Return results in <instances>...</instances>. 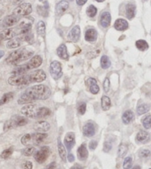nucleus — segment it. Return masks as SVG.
<instances>
[{"label":"nucleus","instance_id":"nucleus-41","mask_svg":"<svg viewBox=\"0 0 151 169\" xmlns=\"http://www.w3.org/2000/svg\"><path fill=\"white\" fill-rule=\"evenodd\" d=\"M35 152V148L34 147H27L26 148H24V150L22 151V154H24V156H29L33 155Z\"/></svg>","mask_w":151,"mask_h":169},{"label":"nucleus","instance_id":"nucleus-18","mask_svg":"<svg viewBox=\"0 0 151 169\" xmlns=\"http://www.w3.org/2000/svg\"><path fill=\"white\" fill-rule=\"evenodd\" d=\"M77 155L79 160L81 161H85L87 158H88V149L86 146L85 144H82L77 149Z\"/></svg>","mask_w":151,"mask_h":169},{"label":"nucleus","instance_id":"nucleus-58","mask_svg":"<svg viewBox=\"0 0 151 169\" xmlns=\"http://www.w3.org/2000/svg\"><path fill=\"white\" fill-rule=\"evenodd\" d=\"M70 1H73V0H70Z\"/></svg>","mask_w":151,"mask_h":169},{"label":"nucleus","instance_id":"nucleus-29","mask_svg":"<svg viewBox=\"0 0 151 169\" xmlns=\"http://www.w3.org/2000/svg\"><path fill=\"white\" fill-rule=\"evenodd\" d=\"M111 106V102L110 98L107 96H103L101 99V107L103 111H108Z\"/></svg>","mask_w":151,"mask_h":169},{"label":"nucleus","instance_id":"nucleus-32","mask_svg":"<svg viewBox=\"0 0 151 169\" xmlns=\"http://www.w3.org/2000/svg\"><path fill=\"white\" fill-rule=\"evenodd\" d=\"M13 97V93L12 92H9V93L5 94L2 96V97L0 99V106H3V105L6 104L7 102H8L9 101L11 100Z\"/></svg>","mask_w":151,"mask_h":169},{"label":"nucleus","instance_id":"nucleus-6","mask_svg":"<svg viewBox=\"0 0 151 169\" xmlns=\"http://www.w3.org/2000/svg\"><path fill=\"white\" fill-rule=\"evenodd\" d=\"M27 123V120L24 117H21L19 115H15L10 119V120L7 121L4 125V131H8V130L13 129V128L24 126Z\"/></svg>","mask_w":151,"mask_h":169},{"label":"nucleus","instance_id":"nucleus-52","mask_svg":"<svg viewBox=\"0 0 151 169\" xmlns=\"http://www.w3.org/2000/svg\"><path fill=\"white\" fill-rule=\"evenodd\" d=\"M13 2L15 3V4H19V3L22 2L23 0H13Z\"/></svg>","mask_w":151,"mask_h":169},{"label":"nucleus","instance_id":"nucleus-48","mask_svg":"<svg viewBox=\"0 0 151 169\" xmlns=\"http://www.w3.org/2000/svg\"><path fill=\"white\" fill-rule=\"evenodd\" d=\"M67 158H68L69 162H70V163H72V162L74 161V156L72 154H69L68 156H67Z\"/></svg>","mask_w":151,"mask_h":169},{"label":"nucleus","instance_id":"nucleus-26","mask_svg":"<svg viewBox=\"0 0 151 169\" xmlns=\"http://www.w3.org/2000/svg\"><path fill=\"white\" fill-rule=\"evenodd\" d=\"M58 153H59L60 157L61 158V159L63 160V162L67 161V151H66V148L64 145H63L61 141L60 140V139H58Z\"/></svg>","mask_w":151,"mask_h":169},{"label":"nucleus","instance_id":"nucleus-44","mask_svg":"<svg viewBox=\"0 0 151 169\" xmlns=\"http://www.w3.org/2000/svg\"><path fill=\"white\" fill-rule=\"evenodd\" d=\"M150 154L151 153L149 150H147V149H142V150L140 151L138 155L142 158H147L148 157V156H150Z\"/></svg>","mask_w":151,"mask_h":169},{"label":"nucleus","instance_id":"nucleus-51","mask_svg":"<svg viewBox=\"0 0 151 169\" xmlns=\"http://www.w3.org/2000/svg\"><path fill=\"white\" fill-rule=\"evenodd\" d=\"M70 169H83V167L79 164H75L72 167H71Z\"/></svg>","mask_w":151,"mask_h":169},{"label":"nucleus","instance_id":"nucleus-8","mask_svg":"<svg viewBox=\"0 0 151 169\" xmlns=\"http://www.w3.org/2000/svg\"><path fill=\"white\" fill-rule=\"evenodd\" d=\"M18 35H21L19 27H16L14 28H8L5 29L0 33V41L8 40L13 39Z\"/></svg>","mask_w":151,"mask_h":169},{"label":"nucleus","instance_id":"nucleus-46","mask_svg":"<svg viewBox=\"0 0 151 169\" xmlns=\"http://www.w3.org/2000/svg\"><path fill=\"white\" fill-rule=\"evenodd\" d=\"M22 168L24 169H32L33 168V164L31 162L25 161L24 163H23Z\"/></svg>","mask_w":151,"mask_h":169},{"label":"nucleus","instance_id":"nucleus-54","mask_svg":"<svg viewBox=\"0 0 151 169\" xmlns=\"http://www.w3.org/2000/svg\"><path fill=\"white\" fill-rule=\"evenodd\" d=\"M132 169H141V168H140V167L138 166V165H136V166L134 167V168H133Z\"/></svg>","mask_w":151,"mask_h":169},{"label":"nucleus","instance_id":"nucleus-43","mask_svg":"<svg viewBox=\"0 0 151 169\" xmlns=\"http://www.w3.org/2000/svg\"><path fill=\"white\" fill-rule=\"evenodd\" d=\"M111 148H112V142L109 141V140H108V141H106L104 142V145H103L104 152H106V153L109 152V151L111 150Z\"/></svg>","mask_w":151,"mask_h":169},{"label":"nucleus","instance_id":"nucleus-19","mask_svg":"<svg viewBox=\"0 0 151 169\" xmlns=\"http://www.w3.org/2000/svg\"><path fill=\"white\" fill-rule=\"evenodd\" d=\"M69 2L66 0H62L57 4L56 7V13L57 15H61L69 8Z\"/></svg>","mask_w":151,"mask_h":169},{"label":"nucleus","instance_id":"nucleus-30","mask_svg":"<svg viewBox=\"0 0 151 169\" xmlns=\"http://www.w3.org/2000/svg\"><path fill=\"white\" fill-rule=\"evenodd\" d=\"M37 32L38 34L41 36L42 37H44L46 35V28L45 24L43 21H39L37 24Z\"/></svg>","mask_w":151,"mask_h":169},{"label":"nucleus","instance_id":"nucleus-13","mask_svg":"<svg viewBox=\"0 0 151 169\" xmlns=\"http://www.w3.org/2000/svg\"><path fill=\"white\" fill-rule=\"evenodd\" d=\"M64 144L68 151H70L73 148L74 144H75V135L73 132H69L67 133L64 138Z\"/></svg>","mask_w":151,"mask_h":169},{"label":"nucleus","instance_id":"nucleus-23","mask_svg":"<svg viewBox=\"0 0 151 169\" xmlns=\"http://www.w3.org/2000/svg\"><path fill=\"white\" fill-rule=\"evenodd\" d=\"M57 54L62 60H67L69 59V54L67 53V46L65 44H60L57 49Z\"/></svg>","mask_w":151,"mask_h":169},{"label":"nucleus","instance_id":"nucleus-37","mask_svg":"<svg viewBox=\"0 0 151 169\" xmlns=\"http://www.w3.org/2000/svg\"><path fill=\"white\" fill-rule=\"evenodd\" d=\"M97 8H96L95 6H94V5H91L88 6V8H87L86 13L89 17H94L96 14H97Z\"/></svg>","mask_w":151,"mask_h":169},{"label":"nucleus","instance_id":"nucleus-14","mask_svg":"<svg viewBox=\"0 0 151 169\" xmlns=\"http://www.w3.org/2000/svg\"><path fill=\"white\" fill-rule=\"evenodd\" d=\"M81 36V29L78 25L74 26L68 34V40L71 42H77Z\"/></svg>","mask_w":151,"mask_h":169},{"label":"nucleus","instance_id":"nucleus-7","mask_svg":"<svg viewBox=\"0 0 151 169\" xmlns=\"http://www.w3.org/2000/svg\"><path fill=\"white\" fill-rule=\"evenodd\" d=\"M19 20H20V17L19 16L14 15V14L7 16L3 19H0V30L7 29L10 27L15 25L19 22Z\"/></svg>","mask_w":151,"mask_h":169},{"label":"nucleus","instance_id":"nucleus-10","mask_svg":"<svg viewBox=\"0 0 151 169\" xmlns=\"http://www.w3.org/2000/svg\"><path fill=\"white\" fill-rule=\"evenodd\" d=\"M33 8L32 5L29 3H23L17 7L16 8L14 9L13 14L14 15L19 16V17H23V16H27L31 13Z\"/></svg>","mask_w":151,"mask_h":169},{"label":"nucleus","instance_id":"nucleus-34","mask_svg":"<svg viewBox=\"0 0 151 169\" xmlns=\"http://www.w3.org/2000/svg\"><path fill=\"white\" fill-rule=\"evenodd\" d=\"M128 151V147L127 145L123 143H121L118 148V156L119 157H123L126 155Z\"/></svg>","mask_w":151,"mask_h":169},{"label":"nucleus","instance_id":"nucleus-15","mask_svg":"<svg viewBox=\"0 0 151 169\" xmlns=\"http://www.w3.org/2000/svg\"><path fill=\"white\" fill-rule=\"evenodd\" d=\"M86 83L87 86L89 88V90L91 93L93 94H98V92L99 91V88L98 85H97V81H96L95 79L92 77L88 78V79L86 80Z\"/></svg>","mask_w":151,"mask_h":169},{"label":"nucleus","instance_id":"nucleus-3","mask_svg":"<svg viewBox=\"0 0 151 169\" xmlns=\"http://www.w3.org/2000/svg\"><path fill=\"white\" fill-rule=\"evenodd\" d=\"M21 113L29 118L40 119L49 116L51 111L49 108H45V107L39 108L35 105L29 104L23 107L21 109Z\"/></svg>","mask_w":151,"mask_h":169},{"label":"nucleus","instance_id":"nucleus-31","mask_svg":"<svg viewBox=\"0 0 151 169\" xmlns=\"http://www.w3.org/2000/svg\"><path fill=\"white\" fill-rule=\"evenodd\" d=\"M136 46L138 50H140V51H146V50L148 49L149 48V45L148 44H147V42L145 40H139L136 41Z\"/></svg>","mask_w":151,"mask_h":169},{"label":"nucleus","instance_id":"nucleus-21","mask_svg":"<svg viewBox=\"0 0 151 169\" xmlns=\"http://www.w3.org/2000/svg\"><path fill=\"white\" fill-rule=\"evenodd\" d=\"M85 39L86 41L90 42H95L97 39V32L94 28L87 30L86 33H85Z\"/></svg>","mask_w":151,"mask_h":169},{"label":"nucleus","instance_id":"nucleus-33","mask_svg":"<svg viewBox=\"0 0 151 169\" xmlns=\"http://www.w3.org/2000/svg\"><path fill=\"white\" fill-rule=\"evenodd\" d=\"M100 65H101V67H102V68L103 69L108 68V67L111 66V61H110V59L108 58L107 56H106V55L102 56L100 59Z\"/></svg>","mask_w":151,"mask_h":169},{"label":"nucleus","instance_id":"nucleus-22","mask_svg":"<svg viewBox=\"0 0 151 169\" xmlns=\"http://www.w3.org/2000/svg\"><path fill=\"white\" fill-rule=\"evenodd\" d=\"M114 28L117 31H125L128 28V23L124 19H118L114 23Z\"/></svg>","mask_w":151,"mask_h":169},{"label":"nucleus","instance_id":"nucleus-47","mask_svg":"<svg viewBox=\"0 0 151 169\" xmlns=\"http://www.w3.org/2000/svg\"><path fill=\"white\" fill-rule=\"evenodd\" d=\"M97 144L98 143H97V142L96 141V140H92V141L90 142L89 145H88V148H89L90 150H92V151L95 150V149L97 146Z\"/></svg>","mask_w":151,"mask_h":169},{"label":"nucleus","instance_id":"nucleus-38","mask_svg":"<svg viewBox=\"0 0 151 169\" xmlns=\"http://www.w3.org/2000/svg\"><path fill=\"white\" fill-rule=\"evenodd\" d=\"M13 152V148H9L8 149H5V150L3 151L2 153L1 154V157L5 159H8V158L12 155Z\"/></svg>","mask_w":151,"mask_h":169},{"label":"nucleus","instance_id":"nucleus-27","mask_svg":"<svg viewBox=\"0 0 151 169\" xmlns=\"http://www.w3.org/2000/svg\"><path fill=\"white\" fill-rule=\"evenodd\" d=\"M22 44V39L20 38H15V39H11L8 42L6 46L8 48L10 49H13L19 47Z\"/></svg>","mask_w":151,"mask_h":169},{"label":"nucleus","instance_id":"nucleus-20","mask_svg":"<svg viewBox=\"0 0 151 169\" xmlns=\"http://www.w3.org/2000/svg\"><path fill=\"white\" fill-rule=\"evenodd\" d=\"M111 16L109 12H104V13H102L99 22H100V25L103 28H108L110 25V24H111Z\"/></svg>","mask_w":151,"mask_h":169},{"label":"nucleus","instance_id":"nucleus-16","mask_svg":"<svg viewBox=\"0 0 151 169\" xmlns=\"http://www.w3.org/2000/svg\"><path fill=\"white\" fill-rule=\"evenodd\" d=\"M83 135L86 137H92L95 134V125L92 122H88L84 125L83 129Z\"/></svg>","mask_w":151,"mask_h":169},{"label":"nucleus","instance_id":"nucleus-11","mask_svg":"<svg viewBox=\"0 0 151 169\" xmlns=\"http://www.w3.org/2000/svg\"><path fill=\"white\" fill-rule=\"evenodd\" d=\"M50 150L48 146L42 147L40 150L36 151L35 154V159L38 162V163H44L46 160L47 159L48 156L49 155Z\"/></svg>","mask_w":151,"mask_h":169},{"label":"nucleus","instance_id":"nucleus-17","mask_svg":"<svg viewBox=\"0 0 151 169\" xmlns=\"http://www.w3.org/2000/svg\"><path fill=\"white\" fill-rule=\"evenodd\" d=\"M47 137V134L45 133H36L32 134V142L36 145H39Z\"/></svg>","mask_w":151,"mask_h":169},{"label":"nucleus","instance_id":"nucleus-45","mask_svg":"<svg viewBox=\"0 0 151 169\" xmlns=\"http://www.w3.org/2000/svg\"><path fill=\"white\" fill-rule=\"evenodd\" d=\"M103 89H104V91L106 92V93H107L108 92V90H109L110 89V80L108 78H106L104 80V83H103Z\"/></svg>","mask_w":151,"mask_h":169},{"label":"nucleus","instance_id":"nucleus-40","mask_svg":"<svg viewBox=\"0 0 151 169\" xmlns=\"http://www.w3.org/2000/svg\"><path fill=\"white\" fill-rule=\"evenodd\" d=\"M133 164V159L131 158V156H128L125 157V160H124L123 163V168L124 169H130L132 167Z\"/></svg>","mask_w":151,"mask_h":169},{"label":"nucleus","instance_id":"nucleus-25","mask_svg":"<svg viewBox=\"0 0 151 169\" xmlns=\"http://www.w3.org/2000/svg\"><path fill=\"white\" fill-rule=\"evenodd\" d=\"M150 134L145 131H140L136 135V140L141 143H146L150 140Z\"/></svg>","mask_w":151,"mask_h":169},{"label":"nucleus","instance_id":"nucleus-53","mask_svg":"<svg viewBox=\"0 0 151 169\" xmlns=\"http://www.w3.org/2000/svg\"><path fill=\"white\" fill-rule=\"evenodd\" d=\"M5 55V52L3 51H1V50H0V59H1L2 57L3 56H4Z\"/></svg>","mask_w":151,"mask_h":169},{"label":"nucleus","instance_id":"nucleus-28","mask_svg":"<svg viewBox=\"0 0 151 169\" xmlns=\"http://www.w3.org/2000/svg\"><path fill=\"white\" fill-rule=\"evenodd\" d=\"M135 10H136V5L131 3L126 5V16L128 19H132L135 17Z\"/></svg>","mask_w":151,"mask_h":169},{"label":"nucleus","instance_id":"nucleus-56","mask_svg":"<svg viewBox=\"0 0 151 169\" xmlns=\"http://www.w3.org/2000/svg\"><path fill=\"white\" fill-rule=\"evenodd\" d=\"M97 2H102L105 1V0H96Z\"/></svg>","mask_w":151,"mask_h":169},{"label":"nucleus","instance_id":"nucleus-2","mask_svg":"<svg viewBox=\"0 0 151 169\" xmlns=\"http://www.w3.org/2000/svg\"><path fill=\"white\" fill-rule=\"evenodd\" d=\"M46 78L47 76L43 70H36L29 74L12 75L8 79V83L13 86H24L33 83H41Z\"/></svg>","mask_w":151,"mask_h":169},{"label":"nucleus","instance_id":"nucleus-4","mask_svg":"<svg viewBox=\"0 0 151 169\" xmlns=\"http://www.w3.org/2000/svg\"><path fill=\"white\" fill-rule=\"evenodd\" d=\"M33 56V52L26 48H21L12 52L6 59L9 65H18L21 62L29 60Z\"/></svg>","mask_w":151,"mask_h":169},{"label":"nucleus","instance_id":"nucleus-24","mask_svg":"<svg viewBox=\"0 0 151 169\" xmlns=\"http://www.w3.org/2000/svg\"><path fill=\"white\" fill-rule=\"evenodd\" d=\"M122 122L124 124L128 125L131 123L133 120H134V113L132 111H130V110H128L125 112H124V113L122 114Z\"/></svg>","mask_w":151,"mask_h":169},{"label":"nucleus","instance_id":"nucleus-42","mask_svg":"<svg viewBox=\"0 0 151 169\" xmlns=\"http://www.w3.org/2000/svg\"><path fill=\"white\" fill-rule=\"evenodd\" d=\"M86 111V104L85 102H81L77 107V111L81 115H83Z\"/></svg>","mask_w":151,"mask_h":169},{"label":"nucleus","instance_id":"nucleus-36","mask_svg":"<svg viewBox=\"0 0 151 169\" xmlns=\"http://www.w3.org/2000/svg\"><path fill=\"white\" fill-rule=\"evenodd\" d=\"M21 142L24 145H26V146L30 145V143L32 142V134L27 133V134L24 135L22 139H21Z\"/></svg>","mask_w":151,"mask_h":169},{"label":"nucleus","instance_id":"nucleus-1","mask_svg":"<svg viewBox=\"0 0 151 169\" xmlns=\"http://www.w3.org/2000/svg\"><path fill=\"white\" fill-rule=\"evenodd\" d=\"M51 96V90L45 85H37L27 88L18 99L19 105L28 104L37 100H45Z\"/></svg>","mask_w":151,"mask_h":169},{"label":"nucleus","instance_id":"nucleus-39","mask_svg":"<svg viewBox=\"0 0 151 169\" xmlns=\"http://www.w3.org/2000/svg\"><path fill=\"white\" fill-rule=\"evenodd\" d=\"M142 125L146 129H151V115L147 116L143 119Z\"/></svg>","mask_w":151,"mask_h":169},{"label":"nucleus","instance_id":"nucleus-59","mask_svg":"<svg viewBox=\"0 0 151 169\" xmlns=\"http://www.w3.org/2000/svg\"><path fill=\"white\" fill-rule=\"evenodd\" d=\"M150 169H151V168H150Z\"/></svg>","mask_w":151,"mask_h":169},{"label":"nucleus","instance_id":"nucleus-35","mask_svg":"<svg viewBox=\"0 0 151 169\" xmlns=\"http://www.w3.org/2000/svg\"><path fill=\"white\" fill-rule=\"evenodd\" d=\"M150 106L147 104H142L137 107L136 112H137L138 115H142L144 113H147L150 110Z\"/></svg>","mask_w":151,"mask_h":169},{"label":"nucleus","instance_id":"nucleus-9","mask_svg":"<svg viewBox=\"0 0 151 169\" xmlns=\"http://www.w3.org/2000/svg\"><path fill=\"white\" fill-rule=\"evenodd\" d=\"M49 72H50L51 76L54 79L57 80L60 79L63 75L61 65L60 62L58 61H53L51 62L50 67H49Z\"/></svg>","mask_w":151,"mask_h":169},{"label":"nucleus","instance_id":"nucleus-57","mask_svg":"<svg viewBox=\"0 0 151 169\" xmlns=\"http://www.w3.org/2000/svg\"><path fill=\"white\" fill-rule=\"evenodd\" d=\"M2 14H3V12L2 11V10H0V17H2Z\"/></svg>","mask_w":151,"mask_h":169},{"label":"nucleus","instance_id":"nucleus-5","mask_svg":"<svg viewBox=\"0 0 151 169\" xmlns=\"http://www.w3.org/2000/svg\"><path fill=\"white\" fill-rule=\"evenodd\" d=\"M42 62H43V60H42L41 56L36 55V56H33L29 62L14 69L12 72V74L13 75H21V74H26L28 71L38 67L42 64Z\"/></svg>","mask_w":151,"mask_h":169},{"label":"nucleus","instance_id":"nucleus-49","mask_svg":"<svg viewBox=\"0 0 151 169\" xmlns=\"http://www.w3.org/2000/svg\"><path fill=\"white\" fill-rule=\"evenodd\" d=\"M87 2V0H76V2L78 5L80 6H82L84 4H86V2Z\"/></svg>","mask_w":151,"mask_h":169},{"label":"nucleus","instance_id":"nucleus-12","mask_svg":"<svg viewBox=\"0 0 151 169\" xmlns=\"http://www.w3.org/2000/svg\"><path fill=\"white\" fill-rule=\"evenodd\" d=\"M33 129L38 132L44 133L50 129V125L46 121H38V122H35L34 126H33Z\"/></svg>","mask_w":151,"mask_h":169},{"label":"nucleus","instance_id":"nucleus-50","mask_svg":"<svg viewBox=\"0 0 151 169\" xmlns=\"http://www.w3.org/2000/svg\"><path fill=\"white\" fill-rule=\"evenodd\" d=\"M47 169H56V163H52L51 164L48 165Z\"/></svg>","mask_w":151,"mask_h":169},{"label":"nucleus","instance_id":"nucleus-55","mask_svg":"<svg viewBox=\"0 0 151 169\" xmlns=\"http://www.w3.org/2000/svg\"><path fill=\"white\" fill-rule=\"evenodd\" d=\"M39 1L41 2H44V3L47 2V0H39Z\"/></svg>","mask_w":151,"mask_h":169}]
</instances>
